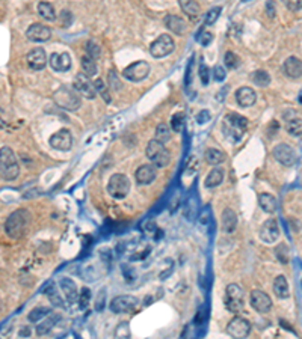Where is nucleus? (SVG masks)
Here are the masks:
<instances>
[{
  "mask_svg": "<svg viewBox=\"0 0 302 339\" xmlns=\"http://www.w3.org/2000/svg\"><path fill=\"white\" fill-rule=\"evenodd\" d=\"M29 222H30V213L28 210L23 208L15 210L14 213L9 214V217L5 222V232L11 238L18 240L26 234Z\"/></svg>",
  "mask_w": 302,
  "mask_h": 339,
  "instance_id": "f257e3e1",
  "label": "nucleus"
},
{
  "mask_svg": "<svg viewBox=\"0 0 302 339\" xmlns=\"http://www.w3.org/2000/svg\"><path fill=\"white\" fill-rule=\"evenodd\" d=\"M248 128V119L239 113H228L222 124V131L231 143H237Z\"/></svg>",
  "mask_w": 302,
  "mask_h": 339,
  "instance_id": "f03ea898",
  "label": "nucleus"
},
{
  "mask_svg": "<svg viewBox=\"0 0 302 339\" xmlns=\"http://www.w3.org/2000/svg\"><path fill=\"white\" fill-rule=\"evenodd\" d=\"M0 173H2V178L6 181H14L20 175L17 155L9 146L0 148Z\"/></svg>",
  "mask_w": 302,
  "mask_h": 339,
  "instance_id": "7ed1b4c3",
  "label": "nucleus"
},
{
  "mask_svg": "<svg viewBox=\"0 0 302 339\" xmlns=\"http://www.w3.org/2000/svg\"><path fill=\"white\" fill-rule=\"evenodd\" d=\"M53 98H55V103L60 109L68 110V112H74L82 106V95L76 89H71L67 86H60L55 92Z\"/></svg>",
  "mask_w": 302,
  "mask_h": 339,
  "instance_id": "20e7f679",
  "label": "nucleus"
},
{
  "mask_svg": "<svg viewBox=\"0 0 302 339\" xmlns=\"http://www.w3.org/2000/svg\"><path fill=\"white\" fill-rule=\"evenodd\" d=\"M145 154L148 157V160L151 162V165H154L156 168L163 169V168H166L171 163V152H169V149L163 143L157 142L156 139L148 142Z\"/></svg>",
  "mask_w": 302,
  "mask_h": 339,
  "instance_id": "39448f33",
  "label": "nucleus"
},
{
  "mask_svg": "<svg viewBox=\"0 0 302 339\" xmlns=\"http://www.w3.org/2000/svg\"><path fill=\"white\" fill-rule=\"evenodd\" d=\"M224 305L233 313L241 312L243 309V306H245V292H243V289L239 285H236V283L227 285L225 296H224Z\"/></svg>",
  "mask_w": 302,
  "mask_h": 339,
  "instance_id": "423d86ee",
  "label": "nucleus"
},
{
  "mask_svg": "<svg viewBox=\"0 0 302 339\" xmlns=\"http://www.w3.org/2000/svg\"><path fill=\"white\" fill-rule=\"evenodd\" d=\"M130 192V179L124 173H115L107 183V193L115 199H124Z\"/></svg>",
  "mask_w": 302,
  "mask_h": 339,
  "instance_id": "0eeeda50",
  "label": "nucleus"
},
{
  "mask_svg": "<svg viewBox=\"0 0 302 339\" xmlns=\"http://www.w3.org/2000/svg\"><path fill=\"white\" fill-rule=\"evenodd\" d=\"M176 49V42L172 39V36H169L168 33L160 35L156 41L151 42L150 45V55L156 57V59H162L169 56Z\"/></svg>",
  "mask_w": 302,
  "mask_h": 339,
  "instance_id": "6e6552de",
  "label": "nucleus"
},
{
  "mask_svg": "<svg viewBox=\"0 0 302 339\" xmlns=\"http://www.w3.org/2000/svg\"><path fill=\"white\" fill-rule=\"evenodd\" d=\"M148 74H150V63L145 60L133 62L132 65L124 68L122 71V77L128 82H142L148 77Z\"/></svg>",
  "mask_w": 302,
  "mask_h": 339,
  "instance_id": "1a4fd4ad",
  "label": "nucleus"
},
{
  "mask_svg": "<svg viewBox=\"0 0 302 339\" xmlns=\"http://www.w3.org/2000/svg\"><path fill=\"white\" fill-rule=\"evenodd\" d=\"M73 86H74V89L77 90V92L85 98L94 100L97 97V90H95L94 82H91V77H88L83 73H79L77 76H74Z\"/></svg>",
  "mask_w": 302,
  "mask_h": 339,
  "instance_id": "9d476101",
  "label": "nucleus"
},
{
  "mask_svg": "<svg viewBox=\"0 0 302 339\" xmlns=\"http://www.w3.org/2000/svg\"><path fill=\"white\" fill-rule=\"evenodd\" d=\"M139 305L138 297L130 296V294H122V296H117L111 302V311L114 313H127L132 312Z\"/></svg>",
  "mask_w": 302,
  "mask_h": 339,
  "instance_id": "9b49d317",
  "label": "nucleus"
},
{
  "mask_svg": "<svg viewBox=\"0 0 302 339\" xmlns=\"http://www.w3.org/2000/svg\"><path fill=\"white\" fill-rule=\"evenodd\" d=\"M273 157H275V160L278 163H281L283 166H293L296 165L298 162V155H296V151L287 145V143H279L273 148Z\"/></svg>",
  "mask_w": 302,
  "mask_h": 339,
  "instance_id": "f8f14e48",
  "label": "nucleus"
},
{
  "mask_svg": "<svg viewBox=\"0 0 302 339\" xmlns=\"http://www.w3.org/2000/svg\"><path fill=\"white\" fill-rule=\"evenodd\" d=\"M249 305L260 313H266L272 309V300L262 289H252L249 294Z\"/></svg>",
  "mask_w": 302,
  "mask_h": 339,
  "instance_id": "ddd939ff",
  "label": "nucleus"
},
{
  "mask_svg": "<svg viewBox=\"0 0 302 339\" xmlns=\"http://www.w3.org/2000/svg\"><path fill=\"white\" fill-rule=\"evenodd\" d=\"M227 333L233 338H246L251 333V323L242 316H234L227 324Z\"/></svg>",
  "mask_w": 302,
  "mask_h": 339,
  "instance_id": "4468645a",
  "label": "nucleus"
},
{
  "mask_svg": "<svg viewBox=\"0 0 302 339\" xmlns=\"http://www.w3.org/2000/svg\"><path fill=\"white\" fill-rule=\"evenodd\" d=\"M260 240L266 244H272L279 238V226L275 219H268L263 225L260 231H258Z\"/></svg>",
  "mask_w": 302,
  "mask_h": 339,
  "instance_id": "2eb2a0df",
  "label": "nucleus"
},
{
  "mask_svg": "<svg viewBox=\"0 0 302 339\" xmlns=\"http://www.w3.org/2000/svg\"><path fill=\"white\" fill-rule=\"evenodd\" d=\"M50 146L58 151H70L73 146V136L68 130L62 128L50 138Z\"/></svg>",
  "mask_w": 302,
  "mask_h": 339,
  "instance_id": "dca6fc26",
  "label": "nucleus"
},
{
  "mask_svg": "<svg viewBox=\"0 0 302 339\" xmlns=\"http://www.w3.org/2000/svg\"><path fill=\"white\" fill-rule=\"evenodd\" d=\"M156 169L157 168L154 165H142L141 168H138V170L135 172L136 183L139 186H150L157 178Z\"/></svg>",
  "mask_w": 302,
  "mask_h": 339,
  "instance_id": "f3484780",
  "label": "nucleus"
},
{
  "mask_svg": "<svg viewBox=\"0 0 302 339\" xmlns=\"http://www.w3.org/2000/svg\"><path fill=\"white\" fill-rule=\"evenodd\" d=\"M49 63L56 73H67L73 65L70 53H53L49 59Z\"/></svg>",
  "mask_w": 302,
  "mask_h": 339,
  "instance_id": "a211bd4d",
  "label": "nucleus"
},
{
  "mask_svg": "<svg viewBox=\"0 0 302 339\" xmlns=\"http://www.w3.org/2000/svg\"><path fill=\"white\" fill-rule=\"evenodd\" d=\"M26 60H28L29 68H32L33 71H41V70H44L46 65H47V62H49L44 49H33L32 52L28 53Z\"/></svg>",
  "mask_w": 302,
  "mask_h": 339,
  "instance_id": "6ab92c4d",
  "label": "nucleus"
},
{
  "mask_svg": "<svg viewBox=\"0 0 302 339\" xmlns=\"http://www.w3.org/2000/svg\"><path fill=\"white\" fill-rule=\"evenodd\" d=\"M26 36L29 41H33V42H46L52 38V30L44 25L35 23V25H32L26 30Z\"/></svg>",
  "mask_w": 302,
  "mask_h": 339,
  "instance_id": "aec40b11",
  "label": "nucleus"
},
{
  "mask_svg": "<svg viewBox=\"0 0 302 339\" xmlns=\"http://www.w3.org/2000/svg\"><path fill=\"white\" fill-rule=\"evenodd\" d=\"M236 101L237 104H239L241 107H251L255 104L257 101V94H255V90L249 86H242L237 89V92H236Z\"/></svg>",
  "mask_w": 302,
  "mask_h": 339,
  "instance_id": "412c9836",
  "label": "nucleus"
},
{
  "mask_svg": "<svg viewBox=\"0 0 302 339\" xmlns=\"http://www.w3.org/2000/svg\"><path fill=\"white\" fill-rule=\"evenodd\" d=\"M163 23H165V26H166L172 33H176V35H184V33L187 32V25H186V21H184L181 17H179V15H172V14H169V15L165 17Z\"/></svg>",
  "mask_w": 302,
  "mask_h": 339,
  "instance_id": "4be33fe9",
  "label": "nucleus"
},
{
  "mask_svg": "<svg viewBox=\"0 0 302 339\" xmlns=\"http://www.w3.org/2000/svg\"><path fill=\"white\" fill-rule=\"evenodd\" d=\"M59 285H60V289H62L63 296H65V300L68 303L77 302V299H79V289H77V285H76V282L73 279L62 278L60 282H59Z\"/></svg>",
  "mask_w": 302,
  "mask_h": 339,
  "instance_id": "5701e85b",
  "label": "nucleus"
},
{
  "mask_svg": "<svg viewBox=\"0 0 302 339\" xmlns=\"http://www.w3.org/2000/svg\"><path fill=\"white\" fill-rule=\"evenodd\" d=\"M283 73L289 79H299L302 77V60L298 59L296 56H290L284 65H283Z\"/></svg>",
  "mask_w": 302,
  "mask_h": 339,
  "instance_id": "b1692460",
  "label": "nucleus"
},
{
  "mask_svg": "<svg viewBox=\"0 0 302 339\" xmlns=\"http://www.w3.org/2000/svg\"><path fill=\"white\" fill-rule=\"evenodd\" d=\"M221 222H222V229H224V232H227V234L234 232L236 228H237V214H236V211H233L231 208H225V210L222 211V219H221Z\"/></svg>",
  "mask_w": 302,
  "mask_h": 339,
  "instance_id": "393cba45",
  "label": "nucleus"
},
{
  "mask_svg": "<svg viewBox=\"0 0 302 339\" xmlns=\"http://www.w3.org/2000/svg\"><path fill=\"white\" fill-rule=\"evenodd\" d=\"M273 292L275 296L279 297V299H287L290 296V286H289V282L286 279V276L279 275L275 278L273 281Z\"/></svg>",
  "mask_w": 302,
  "mask_h": 339,
  "instance_id": "a878e982",
  "label": "nucleus"
},
{
  "mask_svg": "<svg viewBox=\"0 0 302 339\" xmlns=\"http://www.w3.org/2000/svg\"><path fill=\"white\" fill-rule=\"evenodd\" d=\"M224 169L221 168H214L209 172V175L206 176V181H204V184L207 189H214V187H218L222 181H224Z\"/></svg>",
  "mask_w": 302,
  "mask_h": 339,
  "instance_id": "bb28decb",
  "label": "nucleus"
},
{
  "mask_svg": "<svg viewBox=\"0 0 302 339\" xmlns=\"http://www.w3.org/2000/svg\"><path fill=\"white\" fill-rule=\"evenodd\" d=\"M179 3H180V8L181 11L192 20H195L200 17V5L195 2V0H179Z\"/></svg>",
  "mask_w": 302,
  "mask_h": 339,
  "instance_id": "cd10ccee",
  "label": "nucleus"
},
{
  "mask_svg": "<svg viewBox=\"0 0 302 339\" xmlns=\"http://www.w3.org/2000/svg\"><path fill=\"white\" fill-rule=\"evenodd\" d=\"M60 320V316L59 315H52V316H46V320L44 321H41L38 326H36V335L38 336H44V335H47V333H50L52 332V329L56 326V323Z\"/></svg>",
  "mask_w": 302,
  "mask_h": 339,
  "instance_id": "c85d7f7f",
  "label": "nucleus"
},
{
  "mask_svg": "<svg viewBox=\"0 0 302 339\" xmlns=\"http://www.w3.org/2000/svg\"><path fill=\"white\" fill-rule=\"evenodd\" d=\"M258 203H260V208L265 213H275L276 211V199L271 193H262L258 196Z\"/></svg>",
  "mask_w": 302,
  "mask_h": 339,
  "instance_id": "c756f323",
  "label": "nucleus"
},
{
  "mask_svg": "<svg viewBox=\"0 0 302 339\" xmlns=\"http://www.w3.org/2000/svg\"><path fill=\"white\" fill-rule=\"evenodd\" d=\"M206 162L211 166H218L221 163H224L225 160V154L219 149H214V148H209L204 154Z\"/></svg>",
  "mask_w": 302,
  "mask_h": 339,
  "instance_id": "7c9ffc66",
  "label": "nucleus"
},
{
  "mask_svg": "<svg viewBox=\"0 0 302 339\" xmlns=\"http://www.w3.org/2000/svg\"><path fill=\"white\" fill-rule=\"evenodd\" d=\"M80 65H82V71L83 74H86L88 77H94L97 76V63H95V59H92L91 56L85 55L80 60Z\"/></svg>",
  "mask_w": 302,
  "mask_h": 339,
  "instance_id": "2f4dec72",
  "label": "nucleus"
},
{
  "mask_svg": "<svg viewBox=\"0 0 302 339\" xmlns=\"http://www.w3.org/2000/svg\"><path fill=\"white\" fill-rule=\"evenodd\" d=\"M38 14L47 21H53L56 18V11H55L53 5L49 2H39L38 3Z\"/></svg>",
  "mask_w": 302,
  "mask_h": 339,
  "instance_id": "473e14b6",
  "label": "nucleus"
},
{
  "mask_svg": "<svg viewBox=\"0 0 302 339\" xmlns=\"http://www.w3.org/2000/svg\"><path fill=\"white\" fill-rule=\"evenodd\" d=\"M52 313V309L50 308H46V306H39V308H35L30 311V313L28 315V320L30 323H38L41 320H44L47 315Z\"/></svg>",
  "mask_w": 302,
  "mask_h": 339,
  "instance_id": "72a5a7b5",
  "label": "nucleus"
},
{
  "mask_svg": "<svg viewBox=\"0 0 302 339\" xmlns=\"http://www.w3.org/2000/svg\"><path fill=\"white\" fill-rule=\"evenodd\" d=\"M157 142H160V143H168L169 141H171V128H169V125L168 124H165V122H160L157 127H156V138H154Z\"/></svg>",
  "mask_w": 302,
  "mask_h": 339,
  "instance_id": "f704fd0d",
  "label": "nucleus"
},
{
  "mask_svg": "<svg viewBox=\"0 0 302 339\" xmlns=\"http://www.w3.org/2000/svg\"><path fill=\"white\" fill-rule=\"evenodd\" d=\"M251 79H252L254 85L260 86V87H266V86L271 85V76H269V73H266L265 70H257V71H254Z\"/></svg>",
  "mask_w": 302,
  "mask_h": 339,
  "instance_id": "c9c22d12",
  "label": "nucleus"
},
{
  "mask_svg": "<svg viewBox=\"0 0 302 339\" xmlns=\"http://www.w3.org/2000/svg\"><path fill=\"white\" fill-rule=\"evenodd\" d=\"M286 131L295 138L302 136V119L301 118H293L286 122Z\"/></svg>",
  "mask_w": 302,
  "mask_h": 339,
  "instance_id": "e433bc0d",
  "label": "nucleus"
},
{
  "mask_svg": "<svg viewBox=\"0 0 302 339\" xmlns=\"http://www.w3.org/2000/svg\"><path fill=\"white\" fill-rule=\"evenodd\" d=\"M94 86H95L97 94H100L101 98H104L106 103H111V101H112L111 94H109V89H107V85H106L101 79H97V80L94 82Z\"/></svg>",
  "mask_w": 302,
  "mask_h": 339,
  "instance_id": "4c0bfd02",
  "label": "nucleus"
},
{
  "mask_svg": "<svg viewBox=\"0 0 302 339\" xmlns=\"http://www.w3.org/2000/svg\"><path fill=\"white\" fill-rule=\"evenodd\" d=\"M184 113L183 112H179L176 113V115H172V119H171V127L172 130H174L176 133H180L183 128H184Z\"/></svg>",
  "mask_w": 302,
  "mask_h": 339,
  "instance_id": "58836bf2",
  "label": "nucleus"
},
{
  "mask_svg": "<svg viewBox=\"0 0 302 339\" xmlns=\"http://www.w3.org/2000/svg\"><path fill=\"white\" fill-rule=\"evenodd\" d=\"M275 255L279 259V262L287 264L289 262V247L287 244H279L275 247Z\"/></svg>",
  "mask_w": 302,
  "mask_h": 339,
  "instance_id": "ea45409f",
  "label": "nucleus"
},
{
  "mask_svg": "<svg viewBox=\"0 0 302 339\" xmlns=\"http://www.w3.org/2000/svg\"><path fill=\"white\" fill-rule=\"evenodd\" d=\"M86 55L91 56L92 59H98L101 56V49L94 41H88L86 42Z\"/></svg>",
  "mask_w": 302,
  "mask_h": 339,
  "instance_id": "a19ab883",
  "label": "nucleus"
},
{
  "mask_svg": "<svg viewBox=\"0 0 302 339\" xmlns=\"http://www.w3.org/2000/svg\"><path fill=\"white\" fill-rule=\"evenodd\" d=\"M90 302H91V291H90V288H82V291L79 294V306L82 309H85L86 306L90 305Z\"/></svg>",
  "mask_w": 302,
  "mask_h": 339,
  "instance_id": "79ce46f5",
  "label": "nucleus"
},
{
  "mask_svg": "<svg viewBox=\"0 0 302 339\" xmlns=\"http://www.w3.org/2000/svg\"><path fill=\"white\" fill-rule=\"evenodd\" d=\"M224 63L227 68H230V70H234V68H237V65H239V57H237L233 52H227L224 56Z\"/></svg>",
  "mask_w": 302,
  "mask_h": 339,
  "instance_id": "37998d69",
  "label": "nucleus"
},
{
  "mask_svg": "<svg viewBox=\"0 0 302 339\" xmlns=\"http://www.w3.org/2000/svg\"><path fill=\"white\" fill-rule=\"evenodd\" d=\"M221 11H222V8H219V6L210 9V11L207 12V17H206V25H207V26L214 25V23H216V20L219 18V15H221Z\"/></svg>",
  "mask_w": 302,
  "mask_h": 339,
  "instance_id": "c03bdc74",
  "label": "nucleus"
},
{
  "mask_svg": "<svg viewBox=\"0 0 302 339\" xmlns=\"http://www.w3.org/2000/svg\"><path fill=\"white\" fill-rule=\"evenodd\" d=\"M198 76H200L201 83H203L204 86H207V85H209V82H210L211 71L209 70V66H207V65L201 63V65H200V70H198Z\"/></svg>",
  "mask_w": 302,
  "mask_h": 339,
  "instance_id": "a18cd8bd",
  "label": "nucleus"
},
{
  "mask_svg": "<svg viewBox=\"0 0 302 339\" xmlns=\"http://www.w3.org/2000/svg\"><path fill=\"white\" fill-rule=\"evenodd\" d=\"M211 77L216 80V82H224L225 77H227V71H225V68L222 65H216L211 70Z\"/></svg>",
  "mask_w": 302,
  "mask_h": 339,
  "instance_id": "49530a36",
  "label": "nucleus"
},
{
  "mask_svg": "<svg viewBox=\"0 0 302 339\" xmlns=\"http://www.w3.org/2000/svg\"><path fill=\"white\" fill-rule=\"evenodd\" d=\"M46 294L49 296V299L52 300V303H53V305H56V306H63V303H62V299L59 297V294H58L56 288L50 286V288L46 291Z\"/></svg>",
  "mask_w": 302,
  "mask_h": 339,
  "instance_id": "de8ad7c7",
  "label": "nucleus"
},
{
  "mask_svg": "<svg viewBox=\"0 0 302 339\" xmlns=\"http://www.w3.org/2000/svg\"><path fill=\"white\" fill-rule=\"evenodd\" d=\"M106 289H100V292L97 294V299H95V311H103L106 306Z\"/></svg>",
  "mask_w": 302,
  "mask_h": 339,
  "instance_id": "09e8293b",
  "label": "nucleus"
},
{
  "mask_svg": "<svg viewBox=\"0 0 302 339\" xmlns=\"http://www.w3.org/2000/svg\"><path fill=\"white\" fill-rule=\"evenodd\" d=\"M115 336H117V338H121V339L130 336V330H128V324H127V323H121V324L117 327V330H115Z\"/></svg>",
  "mask_w": 302,
  "mask_h": 339,
  "instance_id": "8fccbe9b",
  "label": "nucleus"
},
{
  "mask_svg": "<svg viewBox=\"0 0 302 339\" xmlns=\"http://www.w3.org/2000/svg\"><path fill=\"white\" fill-rule=\"evenodd\" d=\"M109 86H111V89H114V90H120V89L122 87V85H121V82H120V79H118V76L115 74L114 70L109 71Z\"/></svg>",
  "mask_w": 302,
  "mask_h": 339,
  "instance_id": "3c124183",
  "label": "nucleus"
},
{
  "mask_svg": "<svg viewBox=\"0 0 302 339\" xmlns=\"http://www.w3.org/2000/svg\"><path fill=\"white\" fill-rule=\"evenodd\" d=\"M283 3L286 5L287 9H290L293 12L302 9V0H283Z\"/></svg>",
  "mask_w": 302,
  "mask_h": 339,
  "instance_id": "603ef678",
  "label": "nucleus"
},
{
  "mask_svg": "<svg viewBox=\"0 0 302 339\" xmlns=\"http://www.w3.org/2000/svg\"><path fill=\"white\" fill-rule=\"evenodd\" d=\"M60 23H62L63 28H70V26H71V23H73V15H71L70 11L63 9V11L60 12Z\"/></svg>",
  "mask_w": 302,
  "mask_h": 339,
  "instance_id": "864d4df0",
  "label": "nucleus"
},
{
  "mask_svg": "<svg viewBox=\"0 0 302 339\" xmlns=\"http://www.w3.org/2000/svg\"><path fill=\"white\" fill-rule=\"evenodd\" d=\"M210 118H211V113L209 110H201L197 115V124L204 125V124H207L210 121Z\"/></svg>",
  "mask_w": 302,
  "mask_h": 339,
  "instance_id": "5fc2aeb1",
  "label": "nucleus"
},
{
  "mask_svg": "<svg viewBox=\"0 0 302 339\" xmlns=\"http://www.w3.org/2000/svg\"><path fill=\"white\" fill-rule=\"evenodd\" d=\"M213 41V35L210 33V32H203L201 35H200V38H198V42L201 44V45H209L210 42Z\"/></svg>",
  "mask_w": 302,
  "mask_h": 339,
  "instance_id": "6e6d98bb",
  "label": "nucleus"
},
{
  "mask_svg": "<svg viewBox=\"0 0 302 339\" xmlns=\"http://www.w3.org/2000/svg\"><path fill=\"white\" fill-rule=\"evenodd\" d=\"M30 335H32L30 326H23V327L18 330V336L20 338H30Z\"/></svg>",
  "mask_w": 302,
  "mask_h": 339,
  "instance_id": "4d7b16f0",
  "label": "nucleus"
},
{
  "mask_svg": "<svg viewBox=\"0 0 302 339\" xmlns=\"http://www.w3.org/2000/svg\"><path fill=\"white\" fill-rule=\"evenodd\" d=\"M266 12L271 18L275 17V3L272 2V0H269V2L266 3Z\"/></svg>",
  "mask_w": 302,
  "mask_h": 339,
  "instance_id": "13d9d810",
  "label": "nucleus"
},
{
  "mask_svg": "<svg viewBox=\"0 0 302 339\" xmlns=\"http://www.w3.org/2000/svg\"><path fill=\"white\" fill-rule=\"evenodd\" d=\"M243 2H248V0H243Z\"/></svg>",
  "mask_w": 302,
  "mask_h": 339,
  "instance_id": "bf43d9fd",
  "label": "nucleus"
}]
</instances>
